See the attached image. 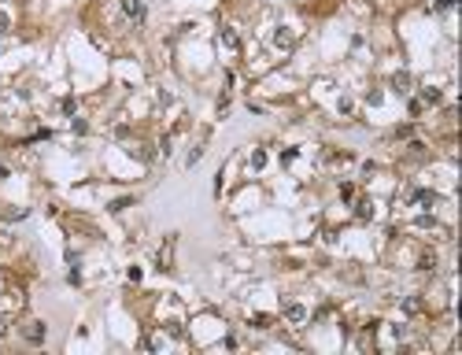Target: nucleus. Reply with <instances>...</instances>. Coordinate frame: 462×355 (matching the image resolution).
Wrapping results in <instances>:
<instances>
[{
    "mask_svg": "<svg viewBox=\"0 0 462 355\" xmlns=\"http://www.w3.org/2000/svg\"><path fill=\"white\" fill-rule=\"evenodd\" d=\"M274 44H277V48H292V34H288L285 26H281V30L274 34Z\"/></svg>",
    "mask_w": 462,
    "mask_h": 355,
    "instance_id": "nucleus-6",
    "label": "nucleus"
},
{
    "mask_svg": "<svg viewBox=\"0 0 462 355\" xmlns=\"http://www.w3.org/2000/svg\"><path fill=\"white\" fill-rule=\"evenodd\" d=\"M455 4H459V0H437V8H440V11H447V8H455Z\"/></svg>",
    "mask_w": 462,
    "mask_h": 355,
    "instance_id": "nucleus-20",
    "label": "nucleus"
},
{
    "mask_svg": "<svg viewBox=\"0 0 462 355\" xmlns=\"http://www.w3.org/2000/svg\"><path fill=\"white\" fill-rule=\"evenodd\" d=\"M433 266H437V259H433V255H421V263H418V270H433Z\"/></svg>",
    "mask_w": 462,
    "mask_h": 355,
    "instance_id": "nucleus-15",
    "label": "nucleus"
},
{
    "mask_svg": "<svg viewBox=\"0 0 462 355\" xmlns=\"http://www.w3.org/2000/svg\"><path fill=\"white\" fill-rule=\"evenodd\" d=\"M222 44H229V48H237V44H241V41H237V34H233V30H229V26H226V30H222Z\"/></svg>",
    "mask_w": 462,
    "mask_h": 355,
    "instance_id": "nucleus-11",
    "label": "nucleus"
},
{
    "mask_svg": "<svg viewBox=\"0 0 462 355\" xmlns=\"http://www.w3.org/2000/svg\"><path fill=\"white\" fill-rule=\"evenodd\" d=\"M403 311H407V314H418V311H421V300H418V296H411V300H403Z\"/></svg>",
    "mask_w": 462,
    "mask_h": 355,
    "instance_id": "nucleus-9",
    "label": "nucleus"
},
{
    "mask_svg": "<svg viewBox=\"0 0 462 355\" xmlns=\"http://www.w3.org/2000/svg\"><path fill=\"white\" fill-rule=\"evenodd\" d=\"M130 203H133V196H122V200H115V203H111V211H126Z\"/></svg>",
    "mask_w": 462,
    "mask_h": 355,
    "instance_id": "nucleus-12",
    "label": "nucleus"
},
{
    "mask_svg": "<svg viewBox=\"0 0 462 355\" xmlns=\"http://www.w3.org/2000/svg\"><path fill=\"white\" fill-rule=\"evenodd\" d=\"M26 340H30V344H41L44 340V322H30V326H26Z\"/></svg>",
    "mask_w": 462,
    "mask_h": 355,
    "instance_id": "nucleus-2",
    "label": "nucleus"
},
{
    "mask_svg": "<svg viewBox=\"0 0 462 355\" xmlns=\"http://www.w3.org/2000/svg\"><path fill=\"white\" fill-rule=\"evenodd\" d=\"M355 215H359V219H370V215H374V207H370V200H359V203H355Z\"/></svg>",
    "mask_w": 462,
    "mask_h": 355,
    "instance_id": "nucleus-8",
    "label": "nucleus"
},
{
    "mask_svg": "<svg viewBox=\"0 0 462 355\" xmlns=\"http://www.w3.org/2000/svg\"><path fill=\"white\" fill-rule=\"evenodd\" d=\"M74 108H78L74 96H63V115H74Z\"/></svg>",
    "mask_w": 462,
    "mask_h": 355,
    "instance_id": "nucleus-13",
    "label": "nucleus"
},
{
    "mask_svg": "<svg viewBox=\"0 0 462 355\" xmlns=\"http://www.w3.org/2000/svg\"><path fill=\"white\" fill-rule=\"evenodd\" d=\"M8 26H11V19L4 15V11H0V34H4V30H8Z\"/></svg>",
    "mask_w": 462,
    "mask_h": 355,
    "instance_id": "nucleus-21",
    "label": "nucleus"
},
{
    "mask_svg": "<svg viewBox=\"0 0 462 355\" xmlns=\"http://www.w3.org/2000/svg\"><path fill=\"white\" fill-rule=\"evenodd\" d=\"M70 130H74V133H85V130H89V126H85L82 118H70Z\"/></svg>",
    "mask_w": 462,
    "mask_h": 355,
    "instance_id": "nucleus-18",
    "label": "nucleus"
},
{
    "mask_svg": "<svg viewBox=\"0 0 462 355\" xmlns=\"http://www.w3.org/2000/svg\"><path fill=\"white\" fill-rule=\"evenodd\" d=\"M167 333H170V337H177V340L185 337V330H181V326H177V322H167Z\"/></svg>",
    "mask_w": 462,
    "mask_h": 355,
    "instance_id": "nucleus-14",
    "label": "nucleus"
},
{
    "mask_svg": "<svg viewBox=\"0 0 462 355\" xmlns=\"http://www.w3.org/2000/svg\"><path fill=\"white\" fill-rule=\"evenodd\" d=\"M285 318H288V322H303V318H307V307L288 304V307H285Z\"/></svg>",
    "mask_w": 462,
    "mask_h": 355,
    "instance_id": "nucleus-5",
    "label": "nucleus"
},
{
    "mask_svg": "<svg viewBox=\"0 0 462 355\" xmlns=\"http://www.w3.org/2000/svg\"><path fill=\"white\" fill-rule=\"evenodd\" d=\"M296 155H300V152H296V148H285V152H281V163H292Z\"/></svg>",
    "mask_w": 462,
    "mask_h": 355,
    "instance_id": "nucleus-19",
    "label": "nucleus"
},
{
    "mask_svg": "<svg viewBox=\"0 0 462 355\" xmlns=\"http://www.w3.org/2000/svg\"><path fill=\"white\" fill-rule=\"evenodd\" d=\"M122 11H126L130 19H137V22L144 19V4H141V0H122Z\"/></svg>",
    "mask_w": 462,
    "mask_h": 355,
    "instance_id": "nucleus-3",
    "label": "nucleus"
},
{
    "mask_svg": "<svg viewBox=\"0 0 462 355\" xmlns=\"http://www.w3.org/2000/svg\"><path fill=\"white\" fill-rule=\"evenodd\" d=\"M421 100L425 104H440V89H421Z\"/></svg>",
    "mask_w": 462,
    "mask_h": 355,
    "instance_id": "nucleus-10",
    "label": "nucleus"
},
{
    "mask_svg": "<svg viewBox=\"0 0 462 355\" xmlns=\"http://www.w3.org/2000/svg\"><path fill=\"white\" fill-rule=\"evenodd\" d=\"M266 322H270L266 314H255V318H252V326H255V330H266Z\"/></svg>",
    "mask_w": 462,
    "mask_h": 355,
    "instance_id": "nucleus-17",
    "label": "nucleus"
},
{
    "mask_svg": "<svg viewBox=\"0 0 462 355\" xmlns=\"http://www.w3.org/2000/svg\"><path fill=\"white\" fill-rule=\"evenodd\" d=\"M263 167H266V152L255 148V152H252V170H263Z\"/></svg>",
    "mask_w": 462,
    "mask_h": 355,
    "instance_id": "nucleus-7",
    "label": "nucleus"
},
{
    "mask_svg": "<svg viewBox=\"0 0 462 355\" xmlns=\"http://www.w3.org/2000/svg\"><path fill=\"white\" fill-rule=\"evenodd\" d=\"M414 203H421V207H433V203H437V193H433V189H418V193H414Z\"/></svg>",
    "mask_w": 462,
    "mask_h": 355,
    "instance_id": "nucleus-4",
    "label": "nucleus"
},
{
    "mask_svg": "<svg viewBox=\"0 0 462 355\" xmlns=\"http://www.w3.org/2000/svg\"><path fill=\"white\" fill-rule=\"evenodd\" d=\"M200 155H203V148H193V152H189V159H185V163H189V167H196V163H200Z\"/></svg>",
    "mask_w": 462,
    "mask_h": 355,
    "instance_id": "nucleus-16",
    "label": "nucleus"
},
{
    "mask_svg": "<svg viewBox=\"0 0 462 355\" xmlns=\"http://www.w3.org/2000/svg\"><path fill=\"white\" fill-rule=\"evenodd\" d=\"M392 89H396V93H399V96H403V93H411V74H407V70H399V74H392Z\"/></svg>",
    "mask_w": 462,
    "mask_h": 355,
    "instance_id": "nucleus-1",
    "label": "nucleus"
}]
</instances>
